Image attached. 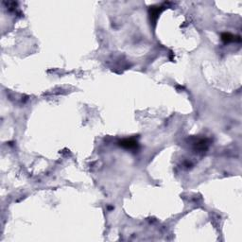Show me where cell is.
Returning <instances> with one entry per match:
<instances>
[{"mask_svg":"<svg viewBox=\"0 0 242 242\" xmlns=\"http://www.w3.org/2000/svg\"><path fill=\"white\" fill-rule=\"evenodd\" d=\"M120 145L126 149H134L136 148L137 143L132 139H130V140H123L122 142H120Z\"/></svg>","mask_w":242,"mask_h":242,"instance_id":"obj_1","label":"cell"},{"mask_svg":"<svg viewBox=\"0 0 242 242\" xmlns=\"http://www.w3.org/2000/svg\"><path fill=\"white\" fill-rule=\"evenodd\" d=\"M221 39L225 42V43H229V42H234V41L236 40L235 37H234L233 35H231L230 33H224V34H222Z\"/></svg>","mask_w":242,"mask_h":242,"instance_id":"obj_2","label":"cell"}]
</instances>
